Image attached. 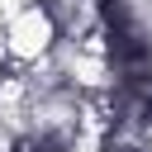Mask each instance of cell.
<instances>
[{
  "label": "cell",
  "mask_w": 152,
  "mask_h": 152,
  "mask_svg": "<svg viewBox=\"0 0 152 152\" xmlns=\"http://www.w3.org/2000/svg\"><path fill=\"white\" fill-rule=\"evenodd\" d=\"M5 38H10V62L14 66H33V62H43V57L57 52L62 28H57V19H52L48 5H28L24 14L5 19Z\"/></svg>",
  "instance_id": "6da1fadb"
}]
</instances>
